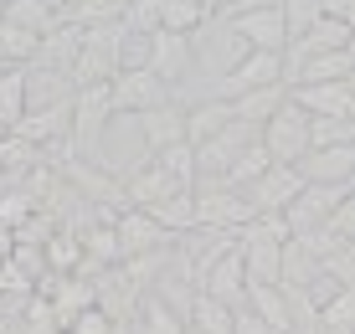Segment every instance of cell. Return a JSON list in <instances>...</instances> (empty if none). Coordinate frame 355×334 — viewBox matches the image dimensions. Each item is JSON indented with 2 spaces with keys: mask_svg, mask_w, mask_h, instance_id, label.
I'll return each instance as SVG.
<instances>
[{
  "mask_svg": "<svg viewBox=\"0 0 355 334\" xmlns=\"http://www.w3.org/2000/svg\"><path fill=\"white\" fill-rule=\"evenodd\" d=\"M258 134H263L268 155H273V165H299V159L314 150V118L304 114L293 98H284V108H278Z\"/></svg>",
  "mask_w": 355,
  "mask_h": 334,
  "instance_id": "6da1fadb",
  "label": "cell"
},
{
  "mask_svg": "<svg viewBox=\"0 0 355 334\" xmlns=\"http://www.w3.org/2000/svg\"><path fill=\"white\" fill-rule=\"evenodd\" d=\"M252 216H258V206H252L248 191H237V185L206 180L201 191H196V221H201V231H237V227H248Z\"/></svg>",
  "mask_w": 355,
  "mask_h": 334,
  "instance_id": "7a4b0ae2",
  "label": "cell"
},
{
  "mask_svg": "<svg viewBox=\"0 0 355 334\" xmlns=\"http://www.w3.org/2000/svg\"><path fill=\"white\" fill-rule=\"evenodd\" d=\"M114 114H119L114 108V88H108V82H83V88L72 93V150L93 155Z\"/></svg>",
  "mask_w": 355,
  "mask_h": 334,
  "instance_id": "3957f363",
  "label": "cell"
},
{
  "mask_svg": "<svg viewBox=\"0 0 355 334\" xmlns=\"http://www.w3.org/2000/svg\"><path fill=\"white\" fill-rule=\"evenodd\" d=\"M273 82H284V52H258V46H252V52H242L227 67L222 93H216V98H242V93L273 88Z\"/></svg>",
  "mask_w": 355,
  "mask_h": 334,
  "instance_id": "277c9868",
  "label": "cell"
},
{
  "mask_svg": "<svg viewBox=\"0 0 355 334\" xmlns=\"http://www.w3.org/2000/svg\"><path fill=\"white\" fill-rule=\"evenodd\" d=\"M114 108L119 114H144V108H160V103H170V82L160 78L155 67H129V72H114Z\"/></svg>",
  "mask_w": 355,
  "mask_h": 334,
  "instance_id": "5b68a950",
  "label": "cell"
},
{
  "mask_svg": "<svg viewBox=\"0 0 355 334\" xmlns=\"http://www.w3.org/2000/svg\"><path fill=\"white\" fill-rule=\"evenodd\" d=\"M345 191H350V185H304L299 201L288 206V227H293V237H314V231H324L329 221H335L340 201H345Z\"/></svg>",
  "mask_w": 355,
  "mask_h": 334,
  "instance_id": "8992f818",
  "label": "cell"
},
{
  "mask_svg": "<svg viewBox=\"0 0 355 334\" xmlns=\"http://www.w3.org/2000/svg\"><path fill=\"white\" fill-rule=\"evenodd\" d=\"M114 237H119V257H150V252H165V242L175 237V231H165L155 211H144V206H129L124 216L114 221Z\"/></svg>",
  "mask_w": 355,
  "mask_h": 334,
  "instance_id": "52a82bcc",
  "label": "cell"
},
{
  "mask_svg": "<svg viewBox=\"0 0 355 334\" xmlns=\"http://www.w3.org/2000/svg\"><path fill=\"white\" fill-rule=\"evenodd\" d=\"M232 36L258 52H284L288 46V16L284 6H258V10H237L232 16Z\"/></svg>",
  "mask_w": 355,
  "mask_h": 334,
  "instance_id": "ba28073f",
  "label": "cell"
},
{
  "mask_svg": "<svg viewBox=\"0 0 355 334\" xmlns=\"http://www.w3.org/2000/svg\"><path fill=\"white\" fill-rule=\"evenodd\" d=\"M288 98L309 118H355V88L350 82H293Z\"/></svg>",
  "mask_w": 355,
  "mask_h": 334,
  "instance_id": "9c48e42d",
  "label": "cell"
},
{
  "mask_svg": "<svg viewBox=\"0 0 355 334\" xmlns=\"http://www.w3.org/2000/svg\"><path fill=\"white\" fill-rule=\"evenodd\" d=\"M304 185L309 180L299 175V165H268L263 175L248 185V201L258 206V211H288V206L299 201Z\"/></svg>",
  "mask_w": 355,
  "mask_h": 334,
  "instance_id": "30bf717a",
  "label": "cell"
},
{
  "mask_svg": "<svg viewBox=\"0 0 355 334\" xmlns=\"http://www.w3.org/2000/svg\"><path fill=\"white\" fill-rule=\"evenodd\" d=\"M196 288H206L211 299H222L232 308L248 304V263H242V247H227V252L216 257L201 278H196Z\"/></svg>",
  "mask_w": 355,
  "mask_h": 334,
  "instance_id": "8fae6325",
  "label": "cell"
},
{
  "mask_svg": "<svg viewBox=\"0 0 355 334\" xmlns=\"http://www.w3.org/2000/svg\"><path fill=\"white\" fill-rule=\"evenodd\" d=\"M299 175L309 185H350L355 180V144H314L299 159Z\"/></svg>",
  "mask_w": 355,
  "mask_h": 334,
  "instance_id": "7c38bea8",
  "label": "cell"
},
{
  "mask_svg": "<svg viewBox=\"0 0 355 334\" xmlns=\"http://www.w3.org/2000/svg\"><path fill=\"white\" fill-rule=\"evenodd\" d=\"M129 118L139 123V134H144V155H160V150H170V144L186 139V114L170 108V103L144 108V114H129Z\"/></svg>",
  "mask_w": 355,
  "mask_h": 334,
  "instance_id": "4fadbf2b",
  "label": "cell"
},
{
  "mask_svg": "<svg viewBox=\"0 0 355 334\" xmlns=\"http://www.w3.org/2000/svg\"><path fill=\"white\" fill-rule=\"evenodd\" d=\"M175 191H191V185H180V180L160 165V159L144 155V165L134 170L129 185H124V201H129V206H155V201H165V195H175Z\"/></svg>",
  "mask_w": 355,
  "mask_h": 334,
  "instance_id": "5bb4252c",
  "label": "cell"
},
{
  "mask_svg": "<svg viewBox=\"0 0 355 334\" xmlns=\"http://www.w3.org/2000/svg\"><path fill=\"white\" fill-rule=\"evenodd\" d=\"M232 123H237V103H232V98H206V103H196L186 114V139L206 144V139H216L222 129H232Z\"/></svg>",
  "mask_w": 355,
  "mask_h": 334,
  "instance_id": "9a60e30c",
  "label": "cell"
},
{
  "mask_svg": "<svg viewBox=\"0 0 355 334\" xmlns=\"http://www.w3.org/2000/svg\"><path fill=\"white\" fill-rule=\"evenodd\" d=\"M150 67L160 72L165 82H180L186 78V67H191V42H186V31H155V57H150Z\"/></svg>",
  "mask_w": 355,
  "mask_h": 334,
  "instance_id": "2e32d148",
  "label": "cell"
},
{
  "mask_svg": "<svg viewBox=\"0 0 355 334\" xmlns=\"http://www.w3.org/2000/svg\"><path fill=\"white\" fill-rule=\"evenodd\" d=\"M26 114H31V82H26V72H21V67L0 72V129L10 134Z\"/></svg>",
  "mask_w": 355,
  "mask_h": 334,
  "instance_id": "e0dca14e",
  "label": "cell"
},
{
  "mask_svg": "<svg viewBox=\"0 0 355 334\" xmlns=\"http://www.w3.org/2000/svg\"><path fill=\"white\" fill-rule=\"evenodd\" d=\"M248 308L252 314H263L268 324H278V329H293V308H288V288L284 283H248Z\"/></svg>",
  "mask_w": 355,
  "mask_h": 334,
  "instance_id": "ac0fdd59",
  "label": "cell"
},
{
  "mask_svg": "<svg viewBox=\"0 0 355 334\" xmlns=\"http://www.w3.org/2000/svg\"><path fill=\"white\" fill-rule=\"evenodd\" d=\"M355 78V52H314L304 62L299 72H293V82H350Z\"/></svg>",
  "mask_w": 355,
  "mask_h": 334,
  "instance_id": "d6986e66",
  "label": "cell"
},
{
  "mask_svg": "<svg viewBox=\"0 0 355 334\" xmlns=\"http://www.w3.org/2000/svg\"><path fill=\"white\" fill-rule=\"evenodd\" d=\"M191 329H201V334H232V329H237V308L222 304V299H211L206 288H196V299H191Z\"/></svg>",
  "mask_w": 355,
  "mask_h": 334,
  "instance_id": "ffe728a7",
  "label": "cell"
},
{
  "mask_svg": "<svg viewBox=\"0 0 355 334\" xmlns=\"http://www.w3.org/2000/svg\"><path fill=\"white\" fill-rule=\"evenodd\" d=\"M144 211H155V221H160L165 231H196L201 221H196V191H175V195H165V201H155V206H144Z\"/></svg>",
  "mask_w": 355,
  "mask_h": 334,
  "instance_id": "44dd1931",
  "label": "cell"
},
{
  "mask_svg": "<svg viewBox=\"0 0 355 334\" xmlns=\"http://www.w3.org/2000/svg\"><path fill=\"white\" fill-rule=\"evenodd\" d=\"M284 98H288V88H284V82H273V88L242 93V98H232V103H237V118H242V123H258V129H263V123L284 108Z\"/></svg>",
  "mask_w": 355,
  "mask_h": 334,
  "instance_id": "7402d4cb",
  "label": "cell"
},
{
  "mask_svg": "<svg viewBox=\"0 0 355 334\" xmlns=\"http://www.w3.org/2000/svg\"><path fill=\"white\" fill-rule=\"evenodd\" d=\"M0 16L16 21V26H26V31H36V36H52L57 21H62L46 0H10V6H0Z\"/></svg>",
  "mask_w": 355,
  "mask_h": 334,
  "instance_id": "603a6c76",
  "label": "cell"
},
{
  "mask_svg": "<svg viewBox=\"0 0 355 334\" xmlns=\"http://www.w3.org/2000/svg\"><path fill=\"white\" fill-rule=\"evenodd\" d=\"M268 165H273V155H268V144H263V134H258V139H252L248 150L237 155V165H232L227 175H222V185H237V191H248V185L258 180Z\"/></svg>",
  "mask_w": 355,
  "mask_h": 334,
  "instance_id": "cb8c5ba5",
  "label": "cell"
},
{
  "mask_svg": "<svg viewBox=\"0 0 355 334\" xmlns=\"http://www.w3.org/2000/svg\"><path fill=\"white\" fill-rule=\"evenodd\" d=\"M31 216H36V191L31 185H0V221L21 231Z\"/></svg>",
  "mask_w": 355,
  "mask_h": 334,
  "instance_id": "d4e9b609",
  "label": "cell"
},
{
  "mask_svg": "<svg viewBox=\"0 0 355 334\" xmlns=\"http://www.w3.org/2000/svg\"><path fill=\"white\" fill-rule=\"evenodd\" d=\"M42 42H46V36H36V31H26V26H16V21L0 16V52H6L10 62H31V57H42Z\"/></svg>",
  "mask_w": 355,
  "mask_h": 334,
  "instance_id": "484cf974",
  "label": "cell"
},
{
  "mask_svg": "<svg viewBox=\"0 0 355 334\" xmlns=\"http://www.w3.org/2000/svg\"><path fill=\"white\" fill-rule=\"evenodd\" d=\"M191 324H180V314L165 299H144L139 304V329L134 334H186Z\"/></svg>",
  "mask_w": 355,
  "mask_h": 334,
  "instance_id": "4316f807",
  "label": "cell"
},
{
  "mask_svg": "<svg viewBox=\"0 0 355 334\" xmlns=\"http://www.w3.org/2000/svg\"><path fill=\"white\" fill-rule=\"evenodd\" d=\"M206 16H211V10H206L201 0H160V26L165 31H186L191 36Z\"/></svg>",
  "mask_w": 355,
  "mask_h": 334,
  "instance_id": "83f0119b",
  "label": "cell"
},
{
  "mask_svg": "<svg viewBox=\"0 0 355 334\" xmlns=\"http://www.w3.org/2000/svg\"><path fill=\"white\" fill-rule=\"evenodd\" d=\"M320 324L335 334H355V288H340L335 299L320 308Z\"/></svg>",
  "mask_w": 355,
  "mask_h": 334,
  "instance_id": "f1b7e54d",
  "label": "cell"
},
{
  "mask_svg": "<svg viewBox=\"0 0 355 334\" xmlns=\"http://www.w3.org/2000/svg\"><path fill=\"white\" fill-rule=\"evenodd\" d=\"M150 57H155V36H144V31H124L119 36V72L150 67Z\"/></svg>",
  "mask_w": 355,
  "mask_h": 334,
  "instance_id": "f546056e",
  "label": "cell"
},
{
  "mask_svg": "<svg viewBox=\"0 0 355 334\" xmlns=\"http://www.w3.org/2000/svg\"><path fill=\"white\" fill-rule=\"evenodd\" d=\"M67 329H72V334H114V329H119V314H114V308H103V304H88Z\"/></svg>",
  "mask_w": 355,
  "mask_h": 334,
  "instance_id": "4dcf8cb0",
  "label": "cell"
},
{
  "mask_svg": "<svg viewBox=\"0 0 355 334\" xmlns=\"http://www.w3.org/2000/svg\"><path fill=\"white\" fill-rule=\"evenodd\" d=\"M124 31L155 36V31H160V0H129V6H124Z\"/></svg>",
  "mask_w": 355,
  "mask_h": 334,
  "instance_id": "1f68e13d",
  "label": "cell"
},
{
  "mask_svg": "<svg viewBox=\"0 0 355 334\" xmlns=\"http://www.w3.org/2000/svg\"><path fill=\"white\" fill-rule=\"evenodd\" d=\"M284 16H288V42H293L324 16V0H284Z\"/></svg>",
  "mask_w": 355,
  "mask_h": 334,
  "instance_id": "d6a6232c",
  "label": "cell"
},
{
  "mask_svg": "<svg viewBox=\"0 0 355 334\" xmlns=\"http://www.w3.org/2000/svg\"><path fill=\"white\" fill-rule=\"evenodd\" d=\"M46 263H52L57 273H78V263H83V242H78V237H67V231H62V237H52V242H46Z\"/></svg>",
  "mask_w": 355,
  "mask_h": 334,
  "instance_id": "836d02e7",
  "label": "cell"
},
{
  "mask_svg": "<svg viewBox=\"0 0 355 334\" xmlns=\"http://www.w3.org/2000/svg\"><path fill=\"white\" fill-rule=\"evenodd\" d=\"M232 334H284V329H278V324H268L263 314H252V308L242 304V308H237V329H232Z\"/></svg>",
  "mask_w": 355,
  "mask_h": 334,
  "instance_id": "e575fe53",
  "label": "cell"
},
{
  "mask_svg": "<svg viewBox=\"0 0 355 334\" xmlns=\"http://www.w3.org/2000/svg\"><path fill=\"white\" fill-rule=\"evenodd\" d=\"M329 227H335L345 242H355V191H345V201H340V211H335V221H329Z\"/></svg>",
  "mask_w": 355,
  "mask_h": 334,
  "instance_id": "d590c367",
  "label": "cell"
},
{
  "mask_svg": "<svg viewBox=\"0 0 355 334\" xmlns=\"http://www.w3.org/2000/svg\"><path fill=\"white\" fill-rule=\"evenodd\" d=\"M10 252H16V227L0 221V257H10Z\"/></svg>",
  "mask_w": 355,
  "mask_h": 334,
  "instance_id": "8d00e7d4",
  "label": "cell"
},
{
  "mask_svg": "<svg viewBox=\"0 0 355 334\" xmlns=\"http://www.w3.org/2000/svg\"><path fill=\"white\" fill-rule=\"evenodd\" d=\"M46 6H52L57 16H62V10H72V6H78V0H46Z\"/></svg>",
  "mask_w": 355,
  "mask_h": 334,
  "instance_id": "74e56055",
  "label": "cell"
},
{
  "mask_svg": "<svg viewBox=\"0 0 355 334\" xmlns=\"http://www.w3.org/2000/svg\"><path fill=\"white\" fill-rule=\"evenodd\" d=\"M0 334H10V319H6V314H0Z\"/></svg>",
  "mask_w": 355,
  "mask_h": 334,
  "instance_id": "f35d334b",
  "label": "cell"
},
{
  "mask_svg": "<svg viewBox=\"0 0 355 334\" xmlns=\"http://www.w3.org/2000/svg\"><path fill=\"white\" fill-rule=\"evenodd\" d=\"M201 6H206V10H216V6H222V0H201Z\"/></svg>",
  "mask_w": 355,
  "mask_h": 334,
  "instance_id": "ab89813d",
  "label": "cell"
},
{
  "mask_svg": "<svg viewBox=\"0 0 355 334\" xmlns=\"http://www.w3.org/2000/svg\"><path fill=\"white\" fill-rule=\"evenodd\" d=\"M350 52H355V31H350Z\"/></svg>",
  "mask_w": 355,
  "mask_h": 334,
  "instance_id": "60d3db41",
  "label": "cell"
},
{
  "mask_svg": "<svg viewBox=\"0 0 355 334\" xmlns=\"http://www.w3.org/2000/svg\"><path fill=\"white\" fill-rule=\"evenodd\" d=\"M320 334H335V329H324V324H320Z\"/></svg>",
  "mask_w": 355,
  "mask_h": 334,
  "instance_id": "b9f144b4",
  "label": "cell"
},
{
  "mask_svg": "<svg viewBox=\"0 0 355 334\" xmlns=\"http://www.w3.org/2000/svg\"><path fill=\"white\" fill-rule=\"evenodd\" d=\"M114 6H129V0H114Z\"/></svg>",
  "mask_w": 355,
  "mask_h": 334,
  "instance_id": "7bdbcfd3",
  "label": "cell"
},
{
  "mask_svg": "<svg viewBox=\"0 0 355 334\" xmlns=\"http://www.w3.org/2000/svg\"><path fill=\"white\" fill-rule=\"evenodd\" d=\"M57 334H72V329H57Z\"/></svg>",
  "mask_w": 355,
  "mask_h": 334,
  "instance_id": "ee69618b",
  "label": "cell"
},
{
  "mask_svg": "<svg viewBox=\"0 0 355 334\" xmlns=\"http://www.w3.org/2000/svg\"><path fill=\"white\" fill-rule=\"evenodd\" d=\"M0 267H6V257H0Z\"/></svg>",
  "mask_w": 355,
  "mask_h": 334,
  "instance_id": "f6af8a7d",
  "label": "cell"
},
{
  "mask_svg": "<svg viewBox=\"0 0 355 334\" xmlns=\"http://www.w3.org/2000/svg\"><path fill=\"white\" fill-rule=\"evenodd\" d=\"M0 6H10V0H0Z\"/></svg>",
  "mask_w": 355,
  "mask_h": 334,
  "instance_id": "bcb514c9",
  "label": "cell"
}]
</instances>
